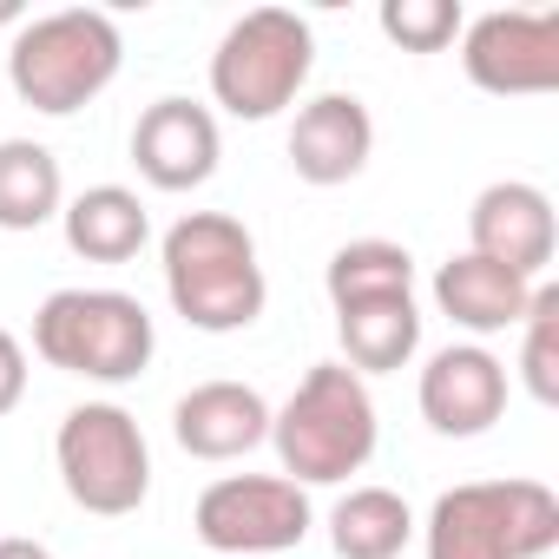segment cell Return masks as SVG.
Instances as JSON below:
<instances>
[{
	"mask_svg": "<svg viewBox=\"0 0 559 559\" xmlns=\"http://www.w3.org/2000/svg\"><path fill=\"white\" fill-rule=\"evenodd\" d=\"M158 263H165V297H171V310L191 330H204V336L250 330L263 317V304H270L263 263H257V237L230 211H185L165 230Z\"/></svg>",
	"mask_w": 559,
	"mask_h": 559,
	"instance_id": "obj_1",
	"label": "cell"
},
{
	"mask_svg": "<svg viewBox=\"0 0 559 559\" xmlns=\"http://www.w3.org/2000/svg\"><path fill=\"white\" fill-rule=\"evenodd\" d=\"M270 448L297 487H336L376 454V395L356 369L317 362L284 408H270Z\"/></svg>",
	"mask_w": 559,
	"mask_h": 559,
	"instance_id": "obj_2",
	"label": "cell"
},
{
	"mask_svg": "<svg viewBox=\"0 0 559 559\" xmlns=\"http://www.w3.org/2000/svg\"><path fill=\"white\" fill-rule=\"evenodd\" d=\"M119 60H126V40H119L112 14L60 8V14L21 21V34L8 40V86L21 106L67 119L119 80Z\"/></svg>",
	"mask_w": 559,
	"mask_h": 559,
	"instance_id": "obj_3",
	"label": "cell"
},
{
	"mask_svg": "<svg viewBox=\"0 0 559 559\" xmlns=\"http://www.w3.org/2000/svg\"><path fill=\"white\" fill-rule=\"evenodd\" d=\"M428 559H546L559 546V493L546 480H461L421 520Z\"/></svg>",
	"mask_w": 559,
	"mask_h": 559,
	"instance_id": "obj_4",
	"label": "cell"
},
{
	"mask_svg": "<svg viewBox=\"0 0 559 559\" xmlns=\"http://www.w3.org/2000/svg\"><path fill=\"white\" fill-rule=\"evenodd\" d=\"M152 349H158V330L145 304L126 290H53L34 310V356L60 376L119 389L152 369Z\"/></svg>",
	"mask_w": 559,
	"mask_h": 559,
	"instance_id": "obj_5",
	"label": "cell"
},
{
	"mask_svg": "<svg viewBox=\"0 0 559 559\" xmlns=\"http://www.w3.org/2000/svg\"><path fill=\"white\" fill-rule=\"evenodd\" d=\"M317 67V34L304 14L290 8H250L243 21L224 27L217 53H211V99L230 119H276L284 106H297V93L310 86Z\"/></svg>",
	"mask_w": 559,
	"mask_h": 559,
	"instance_id": "obj_6",
	"label": "cell"
},
{
	"mask_svg": "<svg viewBox=\"0 0 559 559\" xmlns=\"http://www.w3.org/2000/svg\"><path fill=\"white\" fill-rule=\"evenodd\" d=\"M53 461L67 480V500L93 520H126L152 493V448L145 428L119 402H80L67 408L53 435Z\"/></svg>",
	"mask_w": 559,
	"mask_h": 559,
	"instance_id": "obj_7",
	"label": "cell"
},
{
	"mask_svg": "<svg viewBox=\"0 0 559 559\" xmlns=\"http://www.w3.org/2000/svg\"><path fill=\"white\" fill-rule=\"evenodd\" d=\"M191 526L211 552H230V559H257V552H290L310 539L317 513H310V493L284 474H224L198 493L191 507Z\"/></svg>",
	"mask_w": 559,
	"mask_h": 559,
	"instance_id": "obj_8",
	"label": "cell"
},
{
	"mask_svg": "<svg viewBox=\"0 0 559 559\" xmlns=\"http://www.w3.org/2000/svg\"><path fill=\"white\" fill-rule=\"evenodd\" d=\"M461 67L493 99H533L559 86V14H480L461 27Z\"/></svg>",
	"mask_w": 559,
	"mask_h": 559,
	"instance_id": "obj_9",
	"label": "cell"
},
{
	"mask_svg": "<svg viewBox=\"0 0 559 559\" xmlns=\"http://www.w3.org/2000/svg\"><path fill=\"white\" fill-rule=\"evenodd\" d=\"M467 250L526 276V284H539L552 250H559V224H552V198L526 178H500L474 198L467 211Z\"/></svg>",
	"mask_w": 559,
	"mask_h": 559,
	"instance_id": "obj_10",
	"label": "cell"
},
{
	"mask_svg": "<svg viewBox=\"0 0 559 559\" xmlns=\"http://www.w3.org/2000/svg\"><path fill=\"white\" fill-rule=\"evenodd\" d=\"M421 421L448 441H474L507 415V362L480 343H448L421 369Z\"/></svg>",
	"mask_w": 559,
	"mask_h": 559,
	"instance_id": "obj_11",
	"label": "cell"
},
{
	"mask_svg": "<svg viewBox=\"0 0 559 559\" xmlns=\"http://www.w3.org/2000/svg\"><path fill=\"white\" fill-rule=\"evenodd\" d=\"M224 158V132L198 99H152L132 126V165L152 191H198Z\"/></svg>",
	"mask_w": 559,
	"mask_h": 559,
	"instance_id": "obj_12",
	"label": "cell"
},
{
	"mask_svg": "<svg viewBox=\"0 0 559 559\" xmlns=\"http://www.w3.org/2000/svg\"><path fill=\"white\" fill-rule=\"evenodd\" d=\"M369 152H376V119H369V106L356 93H317V99L297 106V119H290V171L304 185H317V191L349 185V178H362Z\"/></svg>",
	"mask_w": 559,
	"mask_h": 559,
	"instance_id": "obj_13",
	"label": "cell"
},
{
	"mask_svg": "<svg viewBox=\"0 0 559 559\" xmlns=\"http://www.w3.org/2000/svg\"><path fill=\"white\" fill-rule=\"evenodd\" d=\"M171 435L191 461H243L270 441V402L250 382H198L171 408Z\"/></svg>",
	"mask_w": 559,
	"mask_h": 559,
	"instance_id": "obj_14",
	"label": "cell"
},
{
	"mask_svg": "<svg viewBox=\"0 0 559 559\" xmlns=\"http://www.w3.org/2000/svg\"><path fill=\"white\" fill-rule=\"evenodd\" d=\"M526 304H533V284H526V276H513V270H500V263H487V257H474V250H461V257H448V263L435 270V310H441L454 330H467V336L520 330Z\"/></svg>",
	"mask_w": 559,
	"mask_h": 559,
	"instance_id": "obj_15",
	"label": "cell"
},
{
	"mask_svg": "<svg viewBox=\"0 0 559 559\" xmlns=\"http://www.w3.org/2000/svg\"><path fill=\"white\" fill-rule=\"evenodd\" d=\"M60 230H67V250L86 257V263H132V257L152 243L145 198L126 191V185H86V191L60 211Z\"/></svg>",
	"mask_w": 559,
	"mask_h": 559,
	"instance_id": "obj_16",
	"label": "cell"
},
{
	"mask_svg": "<svg viewBox=\"0 0 559 559\" xmlns=\"http://www.w3.org/2000/svg\"><path fill=\"white\" fill-rule=\"evenodd\" d=\"M336 336H343V369L356 376H389L421 349V310L415 297H362L336 310Z\"/></svg>",
	"mask_w": 559,
	"mask_h": 559,
	"instance_id": "obj_17",
	"label": "cell"
},
{
	"mask_svg": "<svg viewBox=\"0 0 559 559\" xmlns=\"http://www.w3.org/2000/svg\"><path fill=\"white\" fill-rule=\"evenodd\" d=\"M408 539H415V507L395 487H349L330 507L336 559H402Z\"/></svg>",
	"mask_w": 559,
	"mask_h": 559,
	"instance_id": "obj_18",
	"label": "cell"
},
{
	"mask_svg": "<svg viewBox=\"0 0 559 559\" xmlns=\"http://www.w3.org/2000/svg\"><path fill=\"white\" fill-rule=\"evenodd\" d=\"M67 211L60 158L40 139H0V230H40Z\"/></svg>",
	"mask_w": 559,
	"mask_h": 559,
	"instance_id": "obj_19",
	"label": "cell"
},
{
	"mask_svg": "<svg viewBox=\"0 0 559 559\" xmlns=\"http://www.w3.org/2000/svg\"><path fill=\"white\" fill-rule=\"evenodd\" d=\"M323 290H330L336 310L362 304V297H415V257L395 237H356V243H343L330 257Z\"/></svg>",
	"mask_w": 559,
	"mask_h": 559,
	"instance_id": "obj_20",
	"label": "cell"
},
{
	"mask_svg": "<svg viewBox=\"0 0 559 559\" xmlns=\"http://www.w3.org/2000/svg\"><path fill=\"white\" fill-rule=\"evenodd\" d=\"M520 382L539 408H559V284H533L520 317Z\"/></svg>",
	"mask_w": 559,
	"mask_h": 559,
	"instance_id": "obj_21",
	"label": "cell"
},
{
	"mask_svg": "<svg viewBox=\"0 0 559 559\" xmlns=\"http://www.w3.org/2000/svg\"><path fill=\"white\" fill-rule=\"evenodd\" d=\"M376 27H382L402 53H441V47L461 40L467 14L454 8V0H382Z\"/></svg>",
	"mask_w": 559,
	"mask_h": 559,
	"instance_id": "obj_22",
	"label": "cell"
},
{
	"mask_svg": "<svg viewBox=\"0 0 559 559\" xmlns=\"http://www.w3.org/2000/svg\"><path fill=\"white\" fill-rule=\"evenodd\" d=\"M27 395V349L14 330H0V415H14Z\"/></svg>",
	"mask_w": 559,
	"mask_h": 559,
	"instance_id": "obj_23",
	"label": "cell"
},
{
	"mask_svg": "<svg viewBox=\"0 0 559 559\" xmlns=\"http://www.w3.org/2000/svg\"><path fill=\"white\" fill-rule=\"evenodd\" d=\"M0 559H53V552H47L40 539H21V533H14V539H0Z\"/></svg>",
	"mask_w": 559,
	"mask_h": 559,
	"instance_id": "obj_24",
	"label": "cell"
}]
</instances>
